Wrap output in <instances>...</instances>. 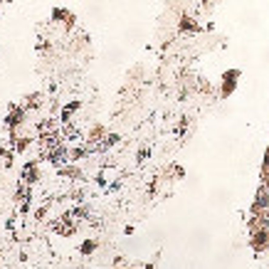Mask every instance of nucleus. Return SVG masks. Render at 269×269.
I'll return each mask as SVG.
<instances>
[{
  "mask_svg": "<svg viewBox=\"0 0 269 269\" xmlns=\"http://www.w3.org/2000/svg\"><path fill=\"white\" fill-rule=\"evenodd\" d=\"M257 205H269V198H267V195H259V203H257Z\"/></svg>",
  "mask_w": 269,
  "mask_h": 269,
  "instance_id": "f257e3e1",
  "label": "nucleus"
}]
</instances>
